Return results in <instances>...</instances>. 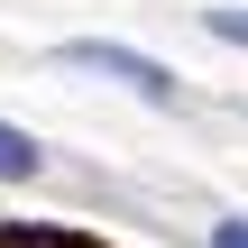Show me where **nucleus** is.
Returning <instances> with one entry per match:
<instances>
[{"label":"nucleus","mask_w":248,"mask_h":248,"mask_svg":"<svg viewBox=\"0 0 248 248\" xmlns=\"http://www.w3.org/2000/svg\"><path fill=\"white\" fill-rule=\"evenodd\" d=\"M212 248H248V221H212Z\"/></svg>","instance_id":"obj_5"},{"label":"nucleus","mask_w":248,"mask_h":248,"mask_svg":"<svg viewBox=\"0 0 248 248\" xmlns=\"http://www.w3.org/2000/svg\"><path fill=\"white\" fill-rule=\"evenodd\" d=\"M64 64L110 74V83H129V92H147V101H166V92H175V74H166L156 55H129V46H64Z\"/></svg>","instance_id":"obj_1"},{"label":"nucleus","mask_w":248,"mask_h":248,"mask_svg":"<svg viewBox=\"0 0 248 248\" xmlns=\"http://www.w3.org/2000/svg\"><path fill=\"white\" fill-rule=\"evenodd\" d=\"M212 37H230V46H248V9H212Z\"/></svg>","instance_id":"obj_4"},{"label":"nucleus","mask_w":248,"mask_h":248,"mask_svg":"<svg viewBox=\"0 0 248 248\" xmlns=\"http://www.w3.org/2000/svg\"><path fill=\"white\" fill-rule=\"evenodd\" d=\"M37 166H46V156H37V138L0 120V184H9V175H37Z\"/></svg>","instance_id":"obj_3"},{"label":"nucleus","mask_w":248,"mask_h":248,"mask_svg":"<svg viewBox=\"0 0 248 248\" xmlns=\"http://www.w3.org/2000/svg\"><path fill=\"white\" fill-rule=\"evenodd\" d=\"M0 248H110V239L64 230V221H0Z\"/></svg>","instance_id":"obj_2"}]
</instances>
